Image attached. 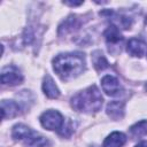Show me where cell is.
<instances>
[{
	"label": "cell",
	"instance_id": "18",
	"mask_svg": "<svg viewBox=\"0 0 147 147\" xmlns=\"http://www.w3.org/2000/svg\"><path fill=\"white\" fill-rule=\"evenodd\" d=\"M136 147H147V141H141L136 145Z\"/></svg>",
	"mask_w": 147,
	"mask_h": 147
},
{
	"label": "cell",
	"instance_id": "14",
	"mask_svg": "<svg viewBox=\"0 0 147 147\" xmlns=\"http://www.w3.org/2000/svg\"><path fill=\"white\" fill-rule=\"evenodd\" d=\"M92 59H93V64H94V68L98 70V71H102L105 70L106 68L109 67L108 64V61L106 60V57L103 56V54L100 52V51H95L92 55Z\"/></svg>",
	"mask_w": 147,
	"mask_h": 147
},
{
	"label": "cell",
	"instance_id": "9",
	"mask_svg": "<svg viewBox=\"0 0 147 147\" xmlns=\"http://www.w3.org/2000/svg\"><path fill=\"white\" fill-rule=\"evenodd\" d=\"M1 113H2V118H13L17 116L21 113L20 105L13 100H2L1 101Z\"/></svg>",
	"mask_w": 147,
	"mask_h": 147
},
{
	"label": "cell",
	"instance_id": "19",
	"mask_svg": "<svg viewBox=\"0 0 147 147\" xmlns=\"http://www.w3.org/2000/svg\"><path fill=\"white\" fill-rule=\"evenodd\" d=\"M145 24H146V30H147V17H146V21H145Z\"/></svg>",
	"mask_w": 147,
	"mask_h": 147
},
{
	"label": "cell",
	"instance_id": "11",
	"mask_svg": "<svg viewBox=\"0 0 147 147\" xmlns=\"http://www.w3.org/2000/svg\"><path fill=\"white\" fill-rule=\"evenodd\" d=\"M42 91H44L45 95L48 96L49 99H57L60 96V91H59L57 86L55 85L53 78L49 75H46L44 77V80H42Z\"/></svg>",
	"mask_w": 147,
	"mask_h": 147
},
{
	"label": "cell",
	"instance_id": "12",
	"mask_svg": "<svg viewBox=\"0 0 147 147\" xmlns=\"http://www.w3.org/2000/svg\"><path fill=\"white\" fill-rule=\"evenodd\" d=\"M126 142V136L122 132L110 133L103 141L102 147H122Z\"/></svg>",
	"mask_w": 147,
	"mask_h": 147
},
{
	"label": "cell",
	"instance_id": "4",
	"mask_svg": "<svg viewBox=\"0 0 147 147\" xmlns=\"http://www.w3.org/2000/svg\"><path fill=\"white\" fill-rule=\"evenodd\" d=\"M23 82L21 70L15 65H6L1 71V83L3 85L15 86Z\"/></svg>",
	"mask_w": 147,
	"mask_h": 147
},
{
	"label": "cell",
	"instance_id": "7",
	"mask_svg": "<svg viewBox=\"0 0 147 147\" xmlns=\"http://www.w3.org/2000/svg\"><path fill=\"white\" fill-rule=\"evenodd\" d=\"M82 24V21L79 20L78 16L76 15H70L67 20H64L62 22V24L59 26V34L60 36H63V34H67V33H70V32H74L76 31Z\"/></svg>",
	"mask_w": 147,
	"mask_h": 147
},
{
	"label": "cell",
	"instance_id": "16",
	"mask_svg": "<svg viewBox=\"0 0 147 147\" xmlns=\"http://www.w3.org/2000/svg\"><path fill=\"white\" fill-rule=\"evenodd\" d=\"M130 132L133 137H142L147 133V121H140L130 127Z\"/></svg>",
	"mask_w": 147,
	"mask_h": 147
},
{
	"label": "cell",
	"instance_id": "1",
	"mask_svg": "<svg viewBox=\"0 0 147 147\" xmlns=\"http://www.w3.org/2000/svg\"><path fill=\"white\" fill-rule=\"evenodd\" d=\"M85 55L80 52L62 53L53 59V69L62 80H70L84 72Z\"/></svg>",
	"mask_w": 147,
	"mask_h": 147
},
{
	"label": "cell",
	"instance_id": "5",
	"mask_svg": "<svg viewBox=\"0 0 147 147\" xmlns=\"http://www.w3.org/2000/svg\"><path fill=\"white\" fill-rule=\"evenodd\" d=\"M101 86L103 92H106V94L109 96H118L123 94V91H124L119 80L116 77L110 75H107L101 79Z\"/></svg>",
	"mask_w": 147,
	"mask_h": 147
},
{
	"label": "cell",
	"instance_id": "10",
	"mask_svg": "<svg viewBox=\"0 0 147 147\" xmlns=\"http://www.w3.org/2000/svg\"><path fill=\"white\" fill-rule=\"evenodd\" d=\"M126 51L131 56L141 57L146 51V45L138 38H131L126 44Z\"/></svg>",
	"mask_w": 147,
	"mask_h": 147
},
{
	"label": "cell",
	"instance_id": "20",
	"mask_svg": "<svg viewBox=\"0 0 147 147\" xmlns=\"http://www.w3.org/2000/svg\"><path fill=\"white\" fill-rule=\"evenodd\" d=\"M145 88H146V91H147V83H146V85H145Z\"/></svg>",
	"mask_w": 147,
	"mask_h": 147
},
{
	"label": "cell",
	"instance_id": "8",
	"mask_svg": "<svg viewBox=\"0 0 147 147\" xmlns=\"http://www.w3.org/2000/svg\"><path fill=\"white\" fill-rule=\"evenodd\" d=\"M103 37L107 40V44L109 45V47H110V45H111V47H115L123 41V37L119 32V29L114 24H110L106 29V31L103 32Z\"/></svg>",
	"mask_w": 147,
	"mask_h": 147
},
{
	"label": "cell",
	"instance_id": "17",
	"mask_svg": "<svg viewBox=\"0 0 147 147\" xmlns=\"http://www.w3.org/2000/svg\"><path fill=\"white\" fill-rule=\"evenodd\" d=\"M63 3L68 5V6H79V5L83 3V1H77V2H75V1H63Z\"/></svg>",
	"mask_w": 147,
	"mask_h": 147
},
{
	"label": "cell",
	"instance_id": "3",
	"mask_svg": "<svg viewBox=\"0 0 147 147\" xmlns=\"http://www.w3.org/2000/svg\"><path fill=\"white\" fill-rule=\"evenodd\" d=\"M39 121L41 125L47 130H60L64 124L63 116L61 115V113H59L57 110H53V109L44 111Z\"/></svg>",
	"mask_w": 147,
	"mask_h": 147
},
{
	"label": "cell",
	"instance_id": "2",
	"mask_svg": "<svg viewBox=\"0 0 147 147\" xmlns=\"http://www.w3.org/2000/svg\"><path fill=\"white\" fill-rule=\"evenodd\" d=\"M103 98L95 85H91L87 88L78 92L71 98V107L80 113L93 114L101 109Z\"/></svg>",
	"mask_w": 147,
	"mask_h": 147
},
{
	"label": "cell",
	"instance_id": "6",
	"mask_svg": "<svg viewBox=\"0 0 147 147\" xmlns=\"http://www.w3.org/2000/svg\"><path fill=\"white\" fill-rule=\"evenodd\" d=\"M23 142L25 147H49L48 139L32 130L23 139Z\"/></svg>",
	"mask_w": 147,
	"mask_h": 147
},
{
	"label": "cell",
	"instance_id": "13",
	"mask_svg": "<svg viewBox=\"0 0 147 147\" xmlns=\"http://www.w3.org/2000/svg\"><path fill=\"white\" fill-rule=\"evenodd\" d=\"M107 114L113 119H121L124 116V102L123 101H111L107 106Z\"/></svg>",
	"mask_w": 147,
	"mask_h": 147
},
{
	"label": "cell",
	"instance_id": "15",
	"mask_svg": "<svg viewBox=\"0 0 147 147\" xmlns=\"http://www.w3.org/2000/svg\"><path fill=\"white\" fill-rule=\"evenodd\" d=\"M31 129L24 124H16L14 125L13 130H11V136L15 140H23L29 133H30Z\"/></svg>",
	"mask_w": 147,
	"mask_h": 147
}]
</instances>
